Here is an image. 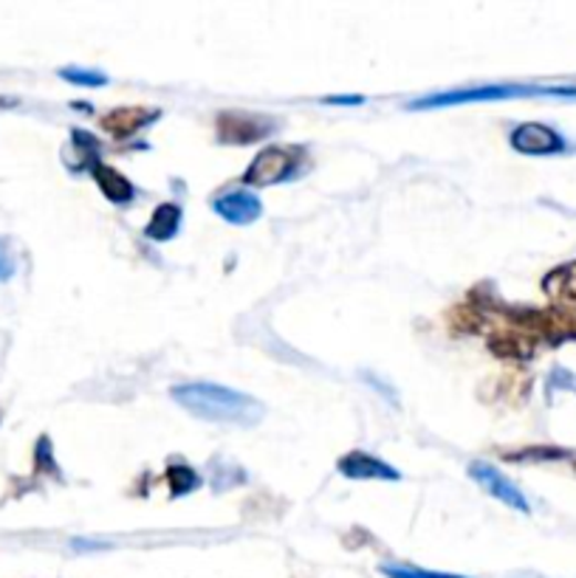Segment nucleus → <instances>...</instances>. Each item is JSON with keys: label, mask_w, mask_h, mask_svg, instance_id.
<instances>
[{"label": "nucleus", "mask_w": 576, "mask_h": 578, "mask_svg": "<svg viewBox=\"0 0 576 578\" xmlns=\"http://www.w3.org/2000/svg\"><path fill=\"white\" fill-rule=\"evenodd\" d=\"M172 401H178L190 416L212 423H232V427H254L263 421V403L252 396H243L238 390H229L221 383L196 381L172 387Z\"/></svg>", "instance_id": "f257e3e1"}, {"label": "nucleus", "mask_w": 576, "mask_h": 578, "mask_svg": "<svg viewBox=\"0 0 576 578\" xmlns=\"http://www.w3.org/2000/svg\"><path fill=\"white\" fill-rule=\"evenodd\" d=\"M520 96H557L554 85H478V88L441 91V94L421 96L410 102V111H432V107H455L469 102L520 99Z\"/></svg>", "instance_id": "f03ea898"}, {"label": "nucleus", "mask_w": 576, "mask_h": 578, "mask_svg": "<svg viewBox=\"0 0 576 578\" xmlns=\"http://www.w3.org/2000/svg\"><path fill=\"white\" fill-rule=\"evenodd\" d=\"M294 161L297 158H294V150H289V147H266V150H260L252 158L249 170L243 172V183L247 187H274V183L292 176Z\"/></svg>", "instance_id": "7ed1b4c3"}, {"label": "nucleus", "mask_w": 576, "mask_h": 578, "mask_svg": "<svg viewBox=\"0 0 576 578\" xmlns=\"http://www.w3.org/2000/svg\"><path fill=\"white\" fill-rule=\"evenodd\" d=\"M469 477L475 480V483L481 485L483 491H486L489 497L501 500V503L509 505V508L520 511V514H528V511H532L526 494H523V491H520L517 485H514L512 480L506 477V474L498 472L494 465L472 463V465H469Z\"/></svg>", "instance_id": "20e7f679"}, {"label": "nucleus", "mask_w": 576, "mask_h": 578, "mask_svg": "<svg viewBox=\"0 0 576 578\" xmlns=\"http://www.w3.org/2000/svg\"><path fill=\"white\" fill-rule=\"evenodd\" d=\"M512 147L523 156H559L568 150L565 139L557 130L540 122H526L512 130Z\"/></svg>", "instance_id": "39448f33"}, {"label": "nucleus", "mask_w": 576, "mask_h": 578, "mask_svg": "<svg viewBox=\"0 0 576 578\" xmlns=\"http://www.w3.org/2000/svg\"><path fill=\"white\" fill-rule=\"evenodd\" d=\"M272 127V122L260 119L252 114H227L218 116V136L223 141H232V145H249V141H258L260 136H266V130Z\"/></svg>", "instance_id": "423d86ee"}, {"label": "nucleus", "mask_w": 576, "mask_h": 578, "mask_svg": "<svg viewBox=\"0 0 576 578\" xmlns=\"http://www.w3.org/2000/svg\"><path fill=\"white\" fill-rule=\"evenodd\" d=\"M212 209H216L227 223H234V227H249V223H254V220L260 218V212H263L260 198L252 196V192H247V189L223 192L221 198H216Z\"/></svg>", "instance_id": "0eeeda50"}, {"label": "nucleus", "mask_w": 576, "mask_h": 578, "mask_svg": "<svg viewBox=\"0 0 576 578\" xmlns=\"http://www.w3.org/2000/svg\"><path fill=\"white\" fill-rule=\"evenodd\" d=\"M339 474L348 480H387V483H399L401 474L385 460L374 458L368 452H348L339 460Z\"/></svg>", "instance_id": "6e6552de"}, {"label": "nucleus", "mask_w": 576, "mask_h": 578, "mask_svg": "<svg viewBox=\"0 0 576 578\" xmlns=\"http://www.w3.org/2000/svg\"><path fill=\"white\" fill-rule=\"evenodd\" d=\"M156 119H159V111H150V107H116L108 116H102V127L114 139H130Z\"/></svg>", "instance_id": "1a4fd4ad"}, {"label": "nucleus", "mask_w": 576, "mask_h": 578, "mask_svg": "<svg viewBox=\"0 0 576 578\" xmlns=\"http://www.w3.org/2000/svg\"><path fill=\"white\" fill-rule=\"evenodd\" d=\"M91 176H94L96 187L102 189V196L108 198L111 203H119V207H125V203H130L136 198L134 183L127 181L122 172H116L114 167H108V164L94 161V167H91Z\"/></svg>", "instance_id": "9d476101"}, {"label": "nucleus", "mask_w": 576, "mask_h": 578, "mask_svg": "<svg viewBox=\"0 0 576 578\" xmlns=\"http://www.w3.org/2000/svg\"><path fill=\"white\" fill-rule=\"evenodd\" d=\"M543 291L552 296V299H557L559 305L576 308V260L548 271L543 280Z\"/></svg>", "instance_id": "9b49d317"}, {"label": "nucleus", "mask_w": 576, "mask_h": 578, "mask_svg": "<svg viewBox=\"0 0 576 578\" xmlns=\"http://www.w3.org/2000/svg\"><path fill=\"white\" fill-rule=\"evenodd\" d=\"M178 227H181V207H178V203H161V207L153 212L145 234L150 240H159V243H165V240L176 238Z\"/></svg>", "instance_id": "f8f14e48"}, {"label": "nucleus", "mask_w": 576, "mask_h": 578, "mask_svg": "<svg viewBox=\"0 0 576 578\" xmlns=\"http://www.w3.org/2000/svg\"><path fill=\"white\" fill-rule=\"evenodd\" d=\"M494 353H501V356H514V359H528L534 353V345L528 336H494L489 341Z\"/></svg>", "instance_id": "ddd939ff"}, {"label": "nucleus", "mask_w": 576, "mask_h": 578, "mask_svg": "<svg viewBox=\"0 0 576 578\" xmlns=\"http://www.w3.org/2000/svg\"><path fill=\"white\" fill-rule=\"evenodd\" d=\"M387 578H467V576H452V572H432V570H421V567L412 565H385L381 567Z\"/></svg>", "instance_id": "4468645a"}, {"label": "nucleus", "mask_w": 576, "mask_h": 578, "mask_svg": "<svg viewBox=\"0 0 576 578\" xmlns=\"http://www.w3.org/2000/svg\"><path fill=\"white\" fill-rule=\"evenodd\" d=\"M198 485V474L187 465H178V469H170V488L172 497H181V494H190L192 488Z\"/></svg>", "instance_id": "2eb2a0df"}, {"label": "nucleus", "mask_w": 576, "mask_h": 578, "mask_svg": "<svg viewBox=\"0 0 576 578\" xmlns=\"http://www.w3.org/2000/svg\"><path fill=\"white\" fill-rule=\"evenodd\" d=\"M60 76L74 85H88V88H100V85H108V76L100 74V71H83V69H63Z\"/></svg>", "instance_id": "dca6fc26"}, {"label": "nucleus", "mask_w": 576, "mask_h": 578, "mask_svg": "<svg viewBox=\"0 0 576 578\" xmlns=\"http://www.w3.org/2000/svg\"><path fill=\"white\" fill-rule=\"evenodd\" d=\"M18 271V260H14L12 245L7 240H0V283H9Z\"/></svg>", "instance_id": "f3484780"}, {"label": "nucleus", "mask_w": 576, "mask_h": 578, "mask_svg": "<svg viewBox=\"0 0 576 578\" xmlns=\"http://www.w3.org/2000/svg\"><path fill=\"white\" fill-rule=\"evenodd\" d=\"M568 458L565 449H526L523 454H512V460H563Z\"/></svg>", "instance_id": "a211bd4d"}, {"label": "nucleus", "mask_w": 576, "mask_h": 578, "mask_svg": "<svg viewBox=\"0 0 576 578\" xmlns=\"http://www.w3.org/2000/svg\"><path fill=\"white\" fill-rule=\"evenodd\" d=\"M328 105H362V96H325Z\"/></svg>", "instance_id": "6ab92c4d"}]
</instances>
